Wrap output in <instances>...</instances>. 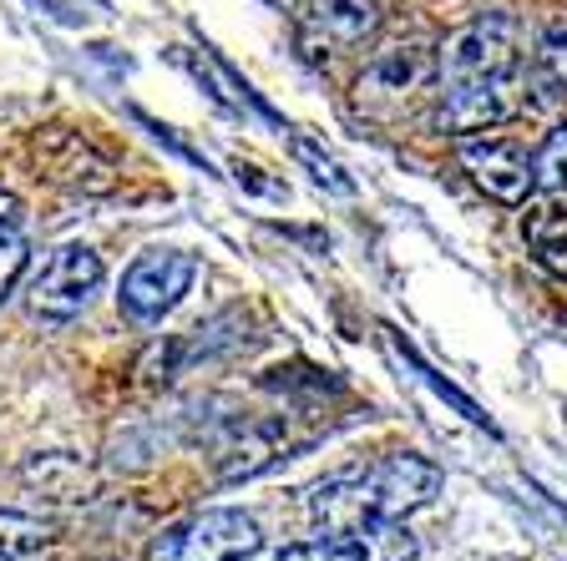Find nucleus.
Returning <instances> with one entry per match:
<instances>
[{"label": "nucleus", "mask_w": 567, "mask_h": 561, "mask_svg": "<svg viewBox=\"0 0 567 561\" xmlns=\"http://www.w3.org/2000/svg\"><path fill=\"white\" fill-rule=\"evenodd\" d=\"M527 51L512 15H482L436 51V122L456 137L507 122L522 102Z\"/></svg>", "instance_id": "nucleus-1"}, {"label": "nucleus", "mask_w": 567, "mask_h": 561, "mask_svg": "<svg viewBox=\"0 0 567 561\" xmlns=\"http://www.w3.org/2000/svg\"><path fill=\"white\" fill-rule=\"evenodd\" d=\"M441 491V470L421 456H380L370 466L340 470L309 491V516L319 531H354L380 521H405L411 511L431 506Z\"/></svg>", "instance_id": "nucleus-2"}, {"label": "nucleus", "mask_w": 567, "mask_h": 561, "mask_svg": "<svg viewBox=\"0 0 567 561\" xmlns=\"http://www.w3.org/2000/svg\"><path fill=\"white\" fill-rule=\"evenodd\" d=\"M264 531L244 511H193L147 547V561H254Z\"/></svg>", "instance_id": "nucleus-3"}, {"label": "nucleus", "mask_w": 567, "mask_h": 561, "mask_svg": "<svg viewBox=\"0 0 567 561\" xmlns=\"http://www.w3.org/2000/svg\"><path fill=\"white\" fill-rule=\"evenodd\" d=\"M431 92H436V56L421 46H385L360 71V106L380 122L411 112Z\"/></svg>", "instance_id": "nucleus-4"}, {"label": "nucleus", "mask_w": 567, "mask_h": 561, "mask_svg": "<svg viewBox=\"0 0 567 561\" xmlns=\"http://www.w3.org/2000/svg\"><path fill=\"white\" fill-rule=\"evenodd\" d=\"M102 258L92 253L86 243H66L47 258V269L31 279V314L35 319H51V324H66L76 319L92 293L102 289Z\"/></svg>", "instance_id": "nucleus-5"}, {"label": "nucleus", "mask_w": 567, "mask_h": 561, "mask_svg": "<svg viewBox=\"0 0 567 561\" xmlns=\"http://www.w3.org/2000/svg\"><path fill=\"white\" fill-rule=\"evenodd\" d=\"M193 279H198V258L193 253H147L127 269L117 299L132 319L153 324V319L173 314V309L188 299Z\"/></svg>", "instance_id": "nucleus-6"}, {"label": "nucleus", "mask_w": 567, "mask_h": 561, "mask_svg": "<svg viewBox=\"0 0 567 561\" xmlns=\"http://www.w3.org/2000/svg\"><path fill=\"white\" fill-rule=\"evenodd\" d=\"M421 547L401 521H380V527H354V531H324L315 541L279 551L274 561H415Z\"/></svg>", "instance_id": "nucleus-7"}, {"label": "nucleus", "mask_w": 567, "mask_h": 561, "mask_svg": "<svg viewBox=\"0 0 567 561\" xmlns=\"http://www.w3.org/2000/svg\"><path fill=\"white\" fill-rule=\"evenodd\" d=\"M461 167L472 173V183L496 202H527V193L537 187L532 173V153L512 137H476L461 147Z\"/></svg>", "instance_id": "nucleus-8"}, {"label": "nucleus", "mask_w": 567, "mask_h": 561, "mask_svg": "<svg viewBox=\"0 0 567 561\" xmlns=\"http://www.w3.org/2000/svg\"><path fill=\"white\" fill-rule=\"evenodd\" d=\"M380 25V0H309L305 6V46L315 56L360 46Z\"/></svg>", "instance_id": "nucleus-9"}, {"label": "nucleus", "mask_w": 567, "mask_h": 561, "mask_svg": "<svg viewBox=\"0 0 567 561\" xmlns=\"http://www.w3.org/2000/svg\"><path fill=\"white\" fill-rule=\"evenodd\" d=\"M35 157L47 167L51 183H66L76 193H106V187L117 183L106 157H96L82 137H71V132H51L47 142H35Z\"/></svg>", "instance_id": "nucleus-10"}, {"label": "nucleus", "mask_w": 567, "mask_h": 561, "mask_svg": "<svg viewBox=\"0 0 567 561\" xmlns=\"http://www.w3.org/2000/svg\"><path fill=\"white\" fill-rule=\"evenodd\" d=\"M522 243L537 258V269H547L553 279H567V202H557L553 193L543 202H532L522 212Z\"/></svg>", "instance_id": "nucleus-11"}, {"label": "nucleus", "mask_w": 567, "mask_h": 561, "mask_svg": "<svg viewBox=\"0 0 567 561\" xmlns=\"http://www.w3.org/2000/svg\"><path fill=\"white\" fill-rule=\"evenodd\" d=\"M527 76L543 102L567 96V15H557V21L537 35V46H532V56H527Z\"/></svg>", "instance_id": "nucleus-12"}, {"label": "nucleus", "mask_w": 567, "mask_h": 561, "mask_svg": "<svg viewBox=\"0 0 567 561\" xmlns=\"http://www.w3.org/2000/svg\"><path fill=\"white\" fill-rule=\"evenodd\" d=\"M56 547V531L35 516L0 511V561H41Z\"/></svg>", "instance_id": "nucleus-13"}, {"label": "nucleus", "mask_w": 567, "mask_h": 561, "mask_svg": "<svg viewBox=\"0 0 567 561\" xmlns=\"http://www.w3.org/2000/svg\"><path fill=\"white\" fill-rule=\"evenodd\" d=\"M532 173H537V193H553V198L567 193V122H557L543 147L532 153Z\"/></svg>", "instance_id": "nucleus-14"}, {"label": "nucleus", "mask_w": 567, "mask_h": 561, "mask_svg": "<svg viewBox=\"0 0 567 561\" xmlns=\"http://www.w3.org/2000/svg\"><path fill=\"white\" fill-rule=\"evenodd\" d=\"M25 263H31V253H25V238L16 233L11 222H0V299L21 283Z\"/></svg>", "instance_id": "nucleus-15"}, {"label": "nucleus", "mask_w": 567, "mask_h": 561, "mask_svg": "<svg viewBox=\"0 0 567 561\" xmlns=\"http://www.w3.org/2000/svg\"><path fill=\"white\" fill-rule=\"evenodd\" d=\"M16 218H21V208H16V198L0 187V222H11V228H16Z\"/></svg>", "instance_id": "nucleus-16"}]
</instances>
